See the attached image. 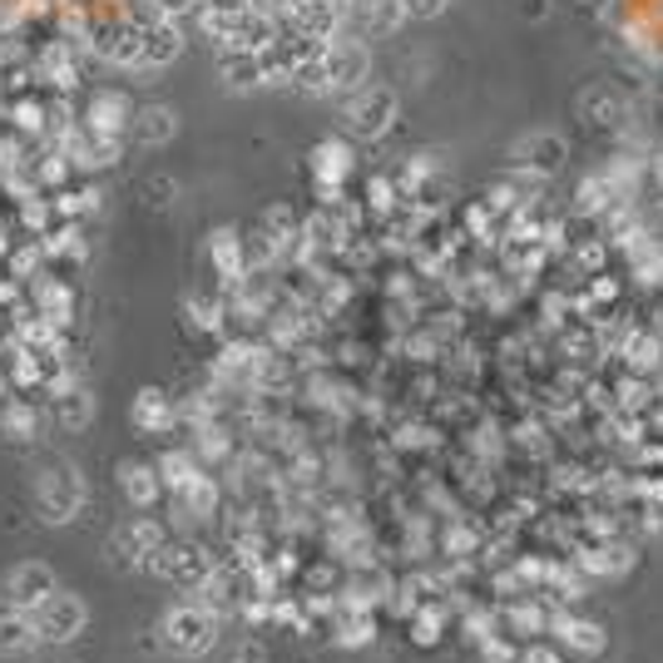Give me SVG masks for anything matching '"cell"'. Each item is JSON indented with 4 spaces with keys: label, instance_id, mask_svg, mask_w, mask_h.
Masks as SVG:
<instances>
[{
    "label": "cell",
    "instance_id": "6da1fadb",
    "mask_svg": "<svg viewBox=\"0 0 663 663\" xmlns=\"http://www.w3.org/2000/svg\"><path fill=\"white\" fill-rule=\"evenodd\" d=\"M164 639H169V649H174V654L198 659V654H208V649L218 644V624H213L208 609L184 604V609H174V614L164 619Z\"/></svg>",
    "mask_w": 663,
    "mask_h": 663
},
{
    "label": "cell",
    "instance_id": "7a4b0ae2",
    "mask_svg": "<svg viewBox=\"0 0 663 663\" xmlns=\"http://www.w3.org/2000/svg\"><path fill=\"white\" fill-rule=\"evenodd\" d=\"M35 629L45 644H65V639H74L84 629V604L70 594H50L45 604L35 609Z\"/></svg>",
    "mask_w": 663,
    "mask_h": 663
},
{
    "label": "cell",
    "instance_id": "3957f363",
    "mask_svg": "<svg viewBox=\"0 0 663 663\" xmlns=\"http://www.w3.org/2000/svg\"><path fill=\"white\" fill-rule=\"evenodd\" d=\"M6 590H10V594H6L10 604H20L26 614H35V609L45 604L50 594H55V580H50V574L40 570V564H20V570L6 580Z\"/></svg>",
    "mask_w": 663,
    "mask_h": 663
},
{
    "label": "cell",
    "instance_id": "277c9868",
    "mask_svg": "<svg viewBox=\"0 0 663 663\" xmlns=\"http://www.w3.org/2000/svg\"><path fill=\"white\" fill-rule=\"evenodd\" d=\"M35 644H45L35 629V614H0V654H26Z\"/></svg>",
    "mask_w": 663,
    "mask_h": 663
}]
</instances>
